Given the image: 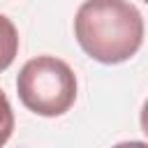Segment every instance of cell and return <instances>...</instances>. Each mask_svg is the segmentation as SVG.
<instances>
[{"instance_id":"obj_1","label":"cell","mask_w":148,"mask_h":148,"mask_svg":"<svg viewBox=\"0 0 148 148\" xmlns=\"http://www.w3.org/2000/svg\"><path fill=\"white\" fill-rule=\"evenodd\" d=\"M79 46L97 62L130 60L143 42V16L127 0H86L74 16Z\"/></svg>"},{"instance_id":"obj_2","label":"cell","mask_w":148,"mask_h":148,"mask_svg":"<svg viewBox=\"0 0 148 148\" xmlns=\"http://www.w3.org/2000/svg\"><path fill=\"white\" fill-rule=\"evenodd\" d=\"M16 92L25 109L37 116H62L76 99V76L72 67L56 56L28 60L16 79Z\"/></svg>"},{"instance_id":"obj_7","label":"cell","mask_w":148,"mask_h":148,"mask_svg":"<svg viewBox=\"0 0 148 148\" xmlns=\"http://www.w3.org/2000/svg\"><path fill=\"white\" fill-rule=\"evenodd\" d=\"M143 2H148V0H143Z\"/></svg>"},{"instance_id":"obj_5","label":"cell","mask_w":148,"mask_h":148,"mask_svg":"<svg viewBox=\"0 0 148 148\" xmlns=\"http://www.w3.org/2000/svg\"><path fill=\"white\" fill-rule=\"evenodd\" d=\"M113 148H148V143H143V141H123V143H116Z\"/></svg>"},{"instance_id":"obj_4","label":"cell","mask_w":148,"mask_h":148,"mask_svg":"<svg viewBox=\"0 0 148 148\" xmlns=\"http://www.w3.org/2000/svg\"><path fill=\"white\" fill-rule=\"evenodd\" d=\"M12 132H14V111L7 95L0 90V148L9 141Z\"/></svg>"},{"instance_id":"obj_3","label":"cell","mask_w":148,"mask_h":148,"mask_svg":"<svg viewBox=\"0 0 148 148\" xmlns=\"http://www.w3.org/2000/svg\"><path fill=\"white\" fill-rule=\"evenodd\" d=\"M18 53V32L14 23L0 14V72H5Z\"/></svg>"},{"instance_id":"obj_6","label":"cell","mask_w":148,"mask_h":148,"mask_svg":"<svg viewBox=\"0 0 148 148\" xmlns=\"http://www.w3.org/2000/svg\"><path fill=\"white\" fill-rule=\"evenodd\" d=\"M141 130H143V134L148 136V99H146V104H143V109H141Z\"/></svg>"}]
</instances>
